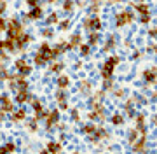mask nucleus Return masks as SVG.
Returning a JSON list of instances; mask_svg holds the SVG:
<instances>
[{
  "label": "nucleus",
  "mask_w": 157,
  "mask_h": 154,
  "mask_svg": "<svg viewBox=\"0 0 157 154\" xmlns=\"http://www.w3.org/2000/svg\"><path fill=\"white\" fill-rule=\"evenodd\" d=\"M119 63H121V58L119 56H110L107 61L103 63V67H101V77L103 79H112L113 70H115V67H117Z\"/></svg>",
  "instance_id": "nucleus-1"
},
{
  "label": "nucleus",
  "mask_w": 157,
  "mask_h": 154,
  "mask_svg": "<svg viewBox=\"0 0 157 154\" xmlns=\"http://www.w3.org/2000/svg\"><path fill=\"white\" fill-rule=\"evenodd\" d=\"M7 39H12L16 40L19 35L25 34V30H23V25L17 21L16 18H12V19H9V23H7Z\"/></svg>",
  "instance_id": "nucleus-2"
},
{
  "label": "nucleus",
  "mask_w": 157,
  "mask_h": 154,
  "mask_svg": "<svg viewBox=\"0 0 157 154\" xmlns=\"http://www.w3.org/2000/svg\"><path fill=\"white\" fill-rule=\"evenodd\" d=\"M14 69H16V72H17L19 77H26V75L32 74V65H30L25 58H19V60L14 61Z\"/></svg>",
  "instance_id": "nucleus-3"
},
{
  "label": "nucleus",
  "mask_w": 157,
  "mask_h": 154,
  "mask_svg": "<svg viewBox=\"0 0 157 154\" xmlns=\"http://www.w3.org/2000/svg\"><path fill=\"white\" fill-rule=\"evenodd\" d=\"M135 19V14L129 11H122V12H119V14H115V26L117 28H122V26H126V25H129L131 21Z\"/></svg>",
  "instance_id": "nucleus-4"
},
{
  "label": "nucleus",
  "mask_w": 157,
  "mask_h": 154,
  "mask_svg": "<svg viewBox=\"0 0 157 154\" xmlns=\"http://www.w3.org/2000/svg\"><path fill=\"white\" fill-rule=\"evenodd\" d=\"M44 123H45V128H47V130H51L52 126L59 124V110H58V109H54V110H47V116H45Z\"/></svg>",
  "instance_id": "nucleus-5"
},
{
  "label": "nucleus",
  "mask_w": 157,
  "mask_h": 154,
  "mask_svg": "<svg viewBox=\"0 0 157 154\" xmlns=\"http://www.w3.org/2000/svg\"><path fill=\"white\" fill-rule=\"evenodd\" d=\"M84 28L89 30V32H98L101 28V19L98 16H91L84 19Z\"/></svg>",
  "instance_id": "nucleus-6"
},
{
  "label": "nucleus",
  "mask_w": 157,
  "mask_h": 154,
  "mask_svg": "<svg viewBox=\"0 0 157 154\" xmlns=\"http://www.w3.org/2000/svg\"><path fill=\"white\" fill-rule=\"evenodd\" d=\"M108 137H110L108 130H105L103 126H98V128H96V131L89 137V140H91L93 144H98L100 140H103V138H108Z\"/></svg>",
  "instance_id": "nucleus-7"
},
{
  "label": "nucleus",
  "mask_w": 157,
  "mask_h": 154,
  "mask_svg": "<svg viewBox=\"0 0 157 154\" xmlns=\"http://www.w3.org/2000/svg\"><path fill=\"white\" fill-rule=\"evenodd\" d=\"M40 54V56H44L45 58V61L49 63V61H52L54 60V56H52V47L47 44V42H42L40 44V47H39V51H37Z\"/></svg>",
  "instance_id": "nucleus-8"
},
{
  "label": "nucleus",
  "mask_w": 157,
  "mask_h": 154,
  "mask_svg": "<svg viewBox=\"0 0 157 154\" xmlns=\"http://www.w3.org/2000/svg\"><path fill=\"white\" fill-rule=\"evenodd\" d=\"M87 117L91 121H103L105 119V109H103V105H98V107L91 109V112L87 114Z\"/></svg>",
  "instance_id": "nucleus-9"
},
{
  "label": "nucleus",
  "mask_w": 157,
  "mask_h": 154,
  "mask_svg": "<svg viewBox=\"0 0 157 154\" xmlns=\"http://www.w3.org/2000/svg\"><path fill=\"white\" fill-rule=\"evenodd\" d=\"M0 109L4 110V112H14V103L12 100L9 98V95H0Z\"/></svg>",
  "instance_id": "nucleus-10"
},
{
  "label": "nucleus",
  "mask_w": 157,
  "mask_h": 154,
  "mask_svg": "<svg viewBox=\"0 0 157 154\" xmlns=\"http://www.w3.org/2000/svg\"><path fill=\"white\" fill-rule=\"evenodd\" d=\"M14 42H16V49H17V51H23V49L32 42V35H30V34H23V35H19Z\"/></svg>",
  "instance_id": "nucleus-11"
},
{
  "label": "nucleus",
  "mask_w": 157,
  "mask_h": 154,
  "mask_svg": "<svg viewBox=\"0 0 157 154\" xmlns=\"http://www.w3.org/2000/svg\"><path fill=\"white\" fill-rule=\"evenodd\" d=\"M70 51V46H68V42H65V40H61V42H58L56 46L52 47V56H54V60H56L58 56H61L63 53Z\"/></svg>",
  "instance_id": "nucleus-12"
},
{
  "label": "nucleus",
  "mask_w": 157,
  "mask_h": 154,
  "mask_svg": "<svg viewBox=\"0 0 157 154\" xmlns=\"http://www.w3.org/2000/svg\"><path fill=\"white\" fill-rule=\"evenodd\" d=\"M145 147H147V135H140V138L133 144V151L136 154H143L145 152Z\"/></svg>",
  "instance_id": "nucleus-13"
},
{
  "label": "nucleus",
  "mask_w": 157,
  "mask_h": 154,
  "mask_svg": "<svg viewBox=\"0 0 157 154\" xmlns=\"http://www.w3.org/2000/svg\"><path fill=\"white\" fill-rule=\"evenodd\" d=\"M136 130L140 135H147V124H145V114H136Z\"/></svg>",
  "instance_id": "nucleus-14"
},
{
  "label": "nucleus",
  "mask_w": 157,
  "mask_h": 154,
  "mask_svg": "<svg viewBox=\"0 0 157 154\" xmlns=\"http://www.w3.org/2000/svg\"><path fill=\"white\" fill-rule=\"evenodd\" d=\"M143 81H145L147 84H152V82H155L157 81V69H148V70H143Z\"/></svg>",
  "instance_id": "nucleus-15"
},
{
  "label": "nucleus",
  "mask_w": 157,
  "mask_h": 154,
  "mask_svg": "<svg viewBox=\"0 0 157 154\" xmlns=\"http://www.w3.org/2000/svg\"><path fill=\"white\" fill-rule=\"evenodd\" d=\"M56 100H58L59 109H61V110H67V109H68V102H67V93H65V89H59V91L56 93Z\"/></svg>",
  "instance_id": "nucleus-16"
},
{
  "label": "nucleus",
  "mask_w": 157,
  "mask_h": 154,
  "mask_svg": "<svg viewBox=\"0 0 157 154\" xmlns=\"http://www.w3.org/2000/svg\"><path fill=\"white\" fill-rule=\"evenodd\" d=\"M11 119H12V123H21V121H25L26 119V110L25 109H17V110H14L11 114Z\"/></svg>",
  "instance_id": "nucleus-17"
},
{
  "label": "nucleus",
  "mask_w": 157,
  "mask_h": 154,
  "mask_svg": "<svg viewBox=\"0 0 157 154\" xmlns=\"http://www.w3.org/2000/svg\"><path fill=\"white\" fill-rule=\"evenodd\" d=\"M32 95H30L28 91H19V93H16V97H14V100H16L19 105H23V103H26V102H32Z\"/></svg>",
  "instance_id": "nucleus-18"
},
{
  "label": "nucleus",
  "mask_w": 157,
  "mask_h": 154,
  "mask_svg": "<svg viewBox=\"0 0 157 154\" xmlns=\"http://www.w3.org/2000/svg\"><path fill=\"white\" fill-rule=\"evenodd\" d=\"M45 149L49 151L51 154H59L61 152V142H56V140H49Z\"/></svg>",
  "instance_id": "nucleus-19"
},
{
  "label": "nucleus",
  "mask_w": 157,
  "mask_h": 154,
  "mask_svg": "<svg viewBox=\"0 0 157 154\" xmlns=\"http://www.w3.org/2000/svg\"><path fill=\"white\" fill-rule=\"evenodd\" d=\"M124 112L128 117H136V110H135V102L133 100H128L124 103Z\"/></svg>",
  "instance_id": "nucleus-20"
},
{
  "label": "nucleus",
  "mask_w": 157,
  "mask_h": 154,
  "mask_svg": "<svg viewBox=\"0 0 157 154\" xmlns=\"http://www.w3.org/2000/svg\"><path fill=\"white\" fill-rule=\"evenodd\" d=\"M42 14H44L42 7L37 6V7H32V11L26 14V18H28V19H33V21H35V19H40V18H42Z\"/></svg>",
  "instance_id": "nucleus-21"
},
{
  "label": "nucleus",
  "mask_w": 157,
  "mask_h": 154,
  "mask_svg": "<svg viewBox=\"0 0 157 154\" xmlns=\"http://www.w3.org/2000/svg\"><path fill=\"white\" fill-rule=\"evenodd\" d=\"M56 84H58L59 89H67L68 86H70V77H68V75H59L56 79Z\"/></svg>",
  "instance_id": "nucleus-22"
},
{
  "label": "nucleus",
  "mask_w": 157,
  "mask_h": 154,
  "mask_svg": "<svg viewBox=\"0 0 157 154\" xmlns=\"http://www.w3.org/2000/svg\"><path fill=\"white\" fill-rule=\"evenodd\" d=\"M80 44H82V37H80V34H73L72 37H70V42H68L70 49H73V47H78Z\"/></svg>",
  "instance_id": "nucleus-23"
},
{
  "label": "nucleus",
  "mask_w": 157,
  "mask_h": 154,
  "mask_svg": "<svg viewBox=\"0 0 157 154\" xmlns=\"http://www.w3.org/2000/svg\"><path fill=\"white\" fill-rule=\"evenodd\" d=\"M110 123H112L113 126H122L124 124V116L121 114V112H115V114L110 117Z\"/></svg>",
  "instance_id": "nucleus-24"
},
{
  "label": "nucleus",
  "mask_w": 157,
  "mask_h": 154,
  "mask_svg": "<svg viewBox=\"0 0 157 154\" xmlns=\"http://www.w3.org/2000/svg\"><path fill=\"white\" fill-rule=\"evenodd\" d=\"M30 103H32V109H33L35 114H39V112H42V110H44V105H42V102H40L39 98H35V97H33Z\"/></svg>",
  "instance_id": "nucleus-25"
},
{
  "label": "nucleus",
  "mask_w": 157,
  "mask_h": 154,
  "mask_svg": "<svg viewBox=\"0 0 157 154\" xmlns=\"http://www.w3.org/2000/svg\"><path fill=\"white\" fill-rule=\"evenodd\" d=\"M138 138H140V133H138V130H136V128L129 130V133H128V142L131 144V145H133V144H135Z\"/></svg>",
  "instance_id": "nucleus-26"
},
{
  "label": "nucleus",
  "mask_w": 157,
  "mask_h": 154,
  "mask_svg": "<svg viewBox=\"0 0 157 154\" xmlns=\"http://www.w3.org/2000/svg\"><path fill=\"white\" fill-rule=\"evenodd\" d=\"M135 9L138 11V14H148V11H150L148 4H143V2H138V4H135Z\"/></svg>",
  "instance_id": "nucleus-27"
},
{
  "label": "nucleus",
  "mask_w": 157,
  "mask_h": 154,
  "mask_svg": "<svg viewBox=\"0 0 157 154\" xmlns=\"http://www.w3.org/2000/svg\"><path fill=\"white\" fill-rule=\"evenodd\" d=\"M58 23H59V18H58L56 12H51L49 16L45 18V25H47V26H51V25H58Z\"/></svg>",
  "instance_id": "nucleus-28"
},
{
  "label": "nucleus",
  "mask_w": 157,
  "mask_h": 154,
  "mask_svg": "<svg viewBox=\"0 0 157 154\" xmlns=\"http://www.w3.org/2000/svg\"><path fill=\"white\" fill-rule=\"evenodd\" d=\"M98 42H100V34H98V32H91V34H89V39H87V44L93 47V46H96Z\"/></svg>",
  "instance_id": "nucleus-29"
},
{
  "label": "nucleus",
  "mask_w": 157,
  "mask_h": 154,
  "mask_svg": "<svg viewBox=\"0 0 157 154\" xmlns=\"http://www.w3.org/2000/svg\"><path fill=\"white\" fill-rule=\"evenodd\" d=\"M96 128H98V126L93 124V123H89V124H84V126H82V133H84V135H89V137H91V135L96 131Z\"/></svg>",
  "instance_id": "nucleus-30"
},
{
  "label": "nucleus",
  "mask_w": 157,
  "mask_h": 154,
  "mask_svg": "<svg viewBox=\"0 0 157 154\" xmlns=\"http://www.w3.org/2000/svg\"><path fill=\"white\" fill-rule=\"evenodd\" d=\"M78 89H80V93H82V95H89V93H91V82L82 81V82H80V86H78Z\"/></svg>",
  "instance_id": "nucleus-31"
},
{
  "label": "nucleus",
  "mask_w": 157,
  "mask_h": 154,
  "mask_svg": "<svg viewBox=\"0 0 157 154\" xmlns=\"http://www.w3.org/2000/svg\"><path fill=\"white\" fill-rule=\"evenodd\" d=\"M26 128H28V131H32V133H35V131L39 130V121L35 119H30L28 123H26Z\"/></svg>",
  "instance_id": "nucleus-32"
},
{
  "label": "nucleus",
  "mask_w": 157,
  "mask_h": 154,
  "mask_svg": "<svg viewBox=\"0 0 157 154\" xmlns=\"http://www.w3.org/2000/svg\"><path fill=\"white\" fill-rule=\"evenodd\" d=\"M4 46H6V51H11V53L17 51V49H16V42H14L12 39H7V40H4Z\"/></svg>",
  "instance_id": "nucleus-33"
},
{
  "label": "nucleus",
  "mask_w": 157,
  "mask_h": 154,
  "mask_svg": "<svg viewBox=\"0 0 157 154\" xmlns=\"http://www.w3.org/2000/svg\"><path fill=\"white\" fill-rule=\"evenodd\" d=\"M63 69H65V63H61V61H56L51 65V72H54V74H61Z\"/></svg>",
  "instance_id": "nucleus-34"
},
{
  "label": "nucleus",
  "mask_w": 157,
  "mask_h": 154,
  "mask_svg": "<svg viewBox=\"0 0 157 154\" xmlns=\"http://www.w3.org/2000/svg\"><path fill=\"white\" fill-rule=\"evenodd\" d=\"M78 49H80V56H89L91 54V46L89 44H80Z\"/></svg>",
  "instance_id": "nucleus-35"
},
{
  "label": "nucleus",
  "mask_w": 157,
  "mask_h": 154,
  "mask_svg": "<svg viewBox=\"0 0 157 154\" xmlns=\"http://www.w3.org/2000/svg\"><path fill=\"white\" fill-rule=\"evenodd\" d=\"M115 37H113V35H110V37H108V40H107V44H105V47H103V49H105V51H110V49H113V47H115Z\"/></svg>",
  "instance_id": "nucleus-36"
},
{
  "label": "nucleus",
  "mask_w": 157,
  "mask_h": 154,
  "mask_svg": "<svg viewBox=\"0 0 157 154\" xmlns=\"http://www.w3.org/2000/svg\"><path fill=\"white\" fill-rule=\"evenodd\" d=\"M33 61H35V65H37V67H45V65H47V61H45V58H44V56H40L39 53L35 54Z\"/></svg>",
  "instance_id": "nucleus-37"
},
{
  "label": "nucleus",
  "mask_w": 157,
  "mask_h": 154,
  "mask_svg": "<svg viewBox=\"0 0 157 154\" xmlns=\"http://www.w3.org/2000/svg\"><path fill=\"white\" fill-rule=\"evenodd\" d=\"M63 11L65 12L73 11V0H65V2H63Z\"/></svg>",
  "instance_id": "nucleus-38"
},
{
  "label": "nucleus",
  "mask_w": 157,
  "mask_h": 154,
  "mask_svg": "<svg viewBox=\"0 0 157 154\" xmlns=\"http://www.w3.org/2000/svg\"><path fill=\"white\" fill-rule=\"evenodd\" d=\"M70 19H63V21H59V23H58V26H59V30H63V32H65V30H68L70 28Z\"/></svg>",
  "instance_id": "nucleus-39"
},
{
  "label": "nucleus",
  "mask_w": 157,
  "mask_h": 154,
  "mask_svg": "<svg viewBox=\"0 0 157 154\" xmlns=\"http://www.w3.org/2000/svg\"><path fill=\"white\" fill-rule=\"evenodd\" d=\"M4 149H6L9 154H12L14 151H16V144H14V142H7L6 145H4Z\"/></svg>",
  "instance_id": "nucleus-40"
},
{
  "label": "nucleus",
  "mask_w": 157,
  "mask_h": 154,
  "mask_svg": "<svg viewBox=\"0 0 157 154\" xmlns=\"http://www.w3.org/2000/svg\"><path fill=\"white\" fill-rule=\"evenodd\" d=\"M42 37H44V39H51V37H54V32L51 28H44L42 30Z\"/></svg>",
  "instance_id": "nucleus-41"
},
{
  "label": "nucleus",
  "mask_w": 157,
  "mask_h": 154,
  "mask_svg": "<svg viewBox=\"0 0 157 154\" xmlns=\"http://www.w3.org/2000/svg\"><path fill=\"white\" fill-rule=\"evenodd\" d=\"M70 117H72V121L78 123V119H80V116H78V110H77V109H72V110H70Z\"/></svg>",
  "instance_id": "nucleus-42"
},
{
  "label": "nucleus",
  "mask_w": 157,
  "mask_h": 154,
  "mask_svg": "<svg viewBox=\"0 0 157 154\" xmlns=\"http://www.w3.org/2000/svg\"><path fill=\"white\" fill-rule=\"evenodd\" d=\"M112 88H113V81L112 79H105V82H103V89L108 91V89H112Z\"/></svg>",
  "instance_id": "nucleus-43"
},
{
  "label": "nucleus",
  "mask_w": 157,
  "mask_h": 154,
  "mask_svg": "<svg viewBox=\"0 0 157 154\" xmlns=\"http://www.w3.org/2000/svg\"><path fill=\"white\" fill-rule=\"evenodd\" d=\"M150 21V14H140V23L141 25H147Z\"/></svg>",
  "instance_id": "nucleus-44"
},
{
  "label": "nucleus",
  "mask_w": 157,
  "mask_h": 154,
  "mask_svg": "<svg viewBox=\"0 0 157 154\" xmlns=\"http://www.w3.org/2000/svg\"><path fill=\"white\" fill-rule=\"evenodd\" d=\"M4 30H7V23L4 21V18L0 16V32H4Z\"/></svg>",
  "instance_id": "nucleus-45"
},
{
  "label": "nucleus",
  "mask_w": 157,
  "mask_h": 154,
  "mask_svg": "<svg viewBox=\"0 0 157 154\" xmlns=\"http://www.w3.org/2000/svg\"><path fill=\"white\" fill-rule=\"evenodd\" d=\"M25 2H26L30 7H37L39 6V0H25Z\"/></svg>",
  "instance_id": "nucleus-46"
},
{
  "label": "nucleus",
  "mask_w": 157,
  "mask_h": 154,
  "mask_svg": "<svg viewBox=\"0 0 157 154\" xmlns=\"http://www.w3.org/2000/svg\"><path fill=\"white\" fill-rule=\"evenodd\" d=\"M113 95H115L117 98H121V97H124V95H126V91H124V89H115V91H113Z\"/></svg>",
  "instance_id": "nucleus-47"
},
{
  "label": "nucleus",
  "mask_w": 157,
  "mask_h": 154,
  "mask_svg": "<svg viewBox=\"0 0 157 154\" xmlns=\"http://www.w3.org/2000/svg\"><path fill=\"white\" fill-rule=\"evenodd\" d=\"M148 34H150V37H157V28H150Z\"/></svg>",
  "instance_id": "nucleus-48"
},
{
  "label": "nucleus",
  "mask_w": 157,
  "mask_h": 154,
  "mask_svg": "<svg viewBox=\"0 0 157 154\" xmlns=\"http://www.w3.org/2000/svg\"><path fill=\"white\" fill-rule=\"evenodd\" d=\"M152 126H157V114L152 116Z\"/></svg>",
  "instance_id": "nucleus-49"
},
{
  "label": "nucleus",
  "mask_w": 157,
  "mask_h": 154,
  "mask_svg": "<svg viewBox=\"0 0 157 154\" xmlns=\"http://www.w3.org/2000/svg\"><path fill=\"white\" fill-rule=\"evenodd\" d=\"M6 119V112H4V110H2V109H0V123H2V121Z\"/></svg>",
  "instance_id": "nucleus-50"
},
{
  "label": "nucleus",
  "mask_w": 157,
  "mask_h": 154,
  "mask_svg": "<svg viewBox=\"0 0 157 154\" xmlns=\"http://www.w3.org/2000/svg\"><path fill=\"white\" fill-rule=\"evenodd\" d=\"M140 56H141V53H140V51H136L135 54H133V60H138Z\"/></svg>",
  "instance_id": "nucleus-51"
},
{
  "label": "nucleus",
  "mask_w": 157,
  "mask_h": 154,
  "mask_svg": "<svg viewBox=\"0 0 157 154\" xmlns=\"http://www.w3.org/2000/svg\"><path fill=\"white\" fill-rule=\"evenodd\" d=\"M148 51H154L157 54V44H155V46H150V47H148Z\"/></svg>",
  "instance_id": "nucleus-52"
},
{
  "label": "nucleus",
  "mask_w": 157,
  "mask_h": 154,
  "mask_svg": "<svg viewBox=\"0 0 157 154\" xmlns=\"http://www.w3.org/2000/svg\"><path fill=\"white\" fill-rule=\"evenodd\" d=\"M0 154H9L6 149H4V145H0Z\"/></svg>",
  "instance_id": "nucleus-53"
},
{
  "label": "nucleus",
  "mask_w": 157,
  "mask_h": 154,
  "mask_svg": "<svg viewBox=\"0 0 157 154\" xmlns=\"http://www.w3.org/2000/svg\"><path fill=\"white\" fill-rule=\"evenodd\" d=\"M40 154H51V152L47 151V149H44V151H40Z\"/></svg>",
  "instance_id": "nucleus-54"
},
{
  "label": "nucleus",
  "mask_w": 157,
  "mask_h": 154,
  "mask_svg": "<svg viewBox=\"0 0 157 154\" xmlns=\"http://www.w3.org/2000/svg\"><path fill=\"white\" fill-rule=\"evenodd\" d=\"M49 4H56V2H59V0H47Z\"/></svg>",
  "instance_id": "nucleus-55"
},
{
  "label": "nucleus",
  "mask_w": 157,
  "mask_h": 154,
  "mask_svg": "<svg viewBox=\"0 0 157 154\" xmlns=\"http://www.w3.org/2000/svg\"><path fill=\"white\" fill-rule=\"evenodd\" d=\"M112 2H113V4H119V2H121V0H112Z\"/></svg>",
  "instance_id": "nucleus-56"
},
{
  "label": "nucleus",
  "mask_w": 157,
  "mask_h": 154,
  "mask_svg": "<svg viewBox=\"0 0 157 154\" xmlns=\"http://www.w3.org/2000/svg\"><path fill=\"white\" fill-rule=\"evenodd\" d=\"M73 154H80V152H73Z\"/></svg>",
  "instance_id": "nucleus-57"
},
{
  "label": "nucleus",
  "mask_w": 157,
  "mask_h": 154,
  "mask_svg": "<svg viewBox=\"0 0 157 154\" xmlns=\"http://www.w3.org/2000/svg\"><path fill=\"white\" fill-rule=\"evenodd\" d=\"M143 154H148V152H143Z\"/></svg>",
  "instance_id": "nucleus-58"
},
{
  "label": "nucleus",
  "mask_w": 157,
  "mask_h": 154,
  "mask_svg": "<svg viewBox=\"0 0 157 154\" xmlns=\"http://www.w3.org/2000/svg\"><path fill=\"white\" fill-rule=\"evenodd\" d=\"M0 2H2V0H0Z\"/></svg>",
  "instance_id": "nucleus-59"
}]
</instances>
